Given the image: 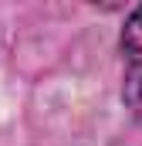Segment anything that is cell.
I'll list each match as a JSON object with an SVG mask.
<instances>
[{
	"mask_svg": "<svg viewBox=\"0 0 142 146\" xmlns=\"http://www.w3.org/2000/svg\"><path fill=\"white\" fill-rule=\"evenodd\" d=\"M125 102L142 119V68H135V72L129 75V82H125Z\"/></svg>",
	"mask_w": 142,
	"mask_h": 146,
	"instance_id": "obj_2",
	"label": "cell"
},
{
	"mask_svg": "<svg viewBox=\"0 0 142 146\" xmlns=\"http://www.w3.org/2000/svg\"><path fill=\"white\" fill-rule=\"evenodd\" d=\"M122 48L129 51V58L135 61V68H142V7H139V10H132V17L125 21Z\"/></svg>",
	"mask_w": 142,
	"mask_h": 146,
	"instance_id": "obj_1",
	"label": "cell"
}]
</instances>
